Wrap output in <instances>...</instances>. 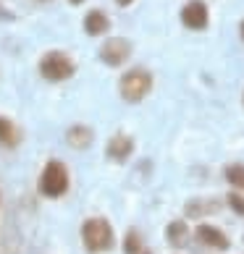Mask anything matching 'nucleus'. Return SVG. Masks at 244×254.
I'll list each match as a JSON object with an SVG mask.
<instances>
[{
	"label": "nucleus",
	"instance_id": "nucleus-13",
	"mask_svg": "<svg viewBox=\"0 0 244 254\" xmlns=\"http://www.w3.org/2000/svg\"><path fill=\"white\" fill-rule=\"evenodd\" d=\"M218 210V202H210V199H192L186 202V218H208V215H215Z\"/></svg>",
	"mask_w": 244,
	"mask_h": 254
},
{
	"label": "nucleus",
	"instance_id": "nucleus-6",
	"mask_svg": "<svg viewBox=\"0 0 244 254\" xmlns=\"http://www.w3.org/2000/svg\"><path fill=\"white\" fill-rule=\"evenodd\" d=\"M181 24L186 26V29H192V32L208 29V24H210L208 5H205L202 0H189V3L181 8Z\"/></svg>",
	"mask_w": 244,
	"mask_h": 254
},
{
	"label": "nucleus",
	"instance_id": "nucleus-11",
	"mask_svg": "<svg viewBox=\"0 0 244 254\" xmlns=\"http://www.w3.org/2000/svg\"><path fill=\"white\" fill-rule=\"evenodd\" d=\"M18 142H21V131H18V126L13 124V121L0 116V147L13 149V147H18Z\"/></svg>",
	"mask_w": 244,
	"mask_h": 254
},
{
	"label": "nucleus",
	"instance_id": "nucleus-12",
	"mask_svg": "<svg viewBox=\"0 0 244 254\" xmlns=\"http://www.w3.org/2000/svg\"><path fill=\"white\" fill-rule=\"evenodd\" d=\"M165 241L171 244V247H184V244L189 241V225L184 220H171L165 228Z\"/></svg>",
	"mask_w": 244,
	"mask_h": 254
},
{
	"label": "nucleus",
	"instance_id": "nucleus-21",
	"mask_svg": "<svg viewBox=\"0 0 244 254\" xmlns=\"http://www.w3.org/2000/svg\"><path fill=\"white\" fill-rule=\"evenodd\" d=\"M142 254H153V252H150V249H145V252H142Z\"/></svg>",
	"mask_w": 244,
	"mask_h": 254
},
{
	"label": "nucleus",
	"instance_id": "nucleus-3",
	"mask_svg": "<svg viewBox=\"0 0 244 254\" xmlns=\"http://www.w3.org/2000/svg\"><path fill=\"white\" fill-rule=\"evenodd\" d=\"M153 89V73L147 68H129L124 76L118 79V95L126 102H139L150 95Z\"/></svg>",
	"mask_w": 244,
	"mask_h": 254
},
{
	"label": "nucleus",
	"instance_id": "nucleus-7",
	"mask_svg": "<svg viewBox=\"0 0 244 254\" xmlns=\"http://www.w3.org/2000/svg\"><path fill=\"white\" fill-rule=\"evenodd\" d=\"M131 152H134V139L129 134H113L105 144V155L113 163H126L131 157Z\"/></svg>",
	"mask_w": 244,
	"mask_h": 254
},
{
	"label": "nucleus",
	"instance_id": "nucleus-18",
	"mask_svg": "<svg viewBox=\"0 0 244 254\" xmlns=\"http://www.w3.org/2000/svg\"><path fill=\"white\" fill-rule=\"evenodd\" d=\"M131 3H134V0H116V5H121V8H129Z\"/></svg>",
	"mask_w": 244,
	"mask_h": 254
},
{
	"label": "nucleus",
	"instance_id": "nucleus-8",
	"mask_svg": "<svg viewBox=\"0 0 244 254\" xmlns=\"http://www.w3.org/2000/svg\"><path fill=\"white\" fill-rule=\"evenodd\" d=\"M194 236L200 244H205V247H210V249H229V239H226V233H223L221 228H215V225H208V223H202V225H197V231H194Z\"/></svg>",
	"mask_w": 244,
	"mask_h": 254
},
{
	"label": "nucleus",
	"instance_id": "nucleus-5",
	"mask_svg": "<svg viewBox=\"0 0 244 254\" xmlns=\"http://www.w3.org/2000/svg\"><path fill=\"white\" fill-rule=\"evenodd\" d=\"M131 58V42L126 37H110L100 45V61L110 65V68H118Z\"/></svg>",
	"mask_w": 244,
	"mask_h": 254
},
{
	"label": "nucleus",
	"instance_id": "nucleus-19",
	"mask_svg": "<svg viewBox=\"0 0 244 254\" xmlns=\"http://www.w3.org/2000/svg\"><path fill=\"white\" fill-rule=\"evenodd\" d=\"M239 34H242V40H244V18H242V24H239Z\"/></svg>",
	"mask_w": 244,
	"mask_h": 254
},
{
	"label": "nucleus",
	"instance_id": "nucleus-14",
	"mask_svg": "<svg viewBox=\"0 0 244 254\" xmlns=\"http://www.w3.org/2000/svg\"><path fill=\"white\" fill-rule=\"evenodd\" d=\"M223 176H226V181L234 186V189H244V165H242V163H231V165H226Z\"/></svg>",
	"mask_w": 244,
	"mask_h": 254
},
{
	"label": "nucleus",
	"instance_id": "nucleus-17",
	"mask_svg": "<svg viewBox=\"0 0 244 254\" xmlns=\"http://www.w3.org/2000/svg\"><path fill=\"white\" fill-rule=\"evenodd\" d=\"M13 11H8V8L5 5H0V21H13Z\"/></svg>",
	"mask_w": 244,
	"mask_h": 254
},
{
	"label": "nucleus",
	"instance_id": "nucleus-9",
	"mask_svg": "<svg viewBox=\"0 0 244 254\" xmlns=\"http://www.w3.org/2000/svg\"><path fill=\"white\" fill-rule=\"evenodd\" d=\"M110 29V18L105 11H100V8H92V11L84 16V32L89 37H100Z\"/></svg>",
	"mask_w": 244,
	"mask_h": 254
},
{
	"label": "nucleus",
	"instance_id": "nucleus-20",
	"mask_svg": "<svg viewBox=\"0 0 244 254\" xmlns=\"http://www.w3.org/2000/svg\"><path fill=\"white\" fill-rule=\"evenodd\" d=\"M69 3H71V5H79V3H84V0H69Z\"/></svg>",
	"mask_w": 244,
	"mask_h": 254
},
{
	"label": "nucleus",
	"instance_id": "nucleus-22",
	"mask_svg": "<svg viewBox=\"0 0 244 254\" xmlns=\"http://www.w3.org/2000/svg\"><path fill=\"white\" fill-rule=\"evenodd\" d=\"M40 3H48V0H40Z\"/></svg>",
	"mask_w": 244,
	"mask_h": 254
},
{
	"label": "nucleus",
	"instance_id": "nucleus-1",
	"mask_svg": "<svg viewBox=\"0 0 244 254\" xmlns=\"http://www.w3.org/2000/svg\"><path fill=\"white\" fill-rule=\"evenodd\" d=\"M81 244L84 249H87L89 254H102L108 249H113V228H110V223L105 218H89L84 220L81 225Z\"/></svg>",
	"mask_w": 244,
	"mask_h": 254
},
{
	"label": "nucleus",
	"instance_id": "nucleus-15",
	"mask_svg": "<svg viewBox=\"0 0 244 254\" xmlns=\"http://www.w3.org/2000/svg\"><path fill=\"white\" fill-rule=\"evenodd\" d=\"M142 236H139L137 228H129L124 236V254H142Z\"/></svg>",
	"mask_w": 244,
	"mask_h": 254
},
{
	"label": "nucleus",
	"instance_id": "nucleus-4",
	"mask_svg": "<svg viewBox=\"0 0 244 254\" xmlns=\"http://www.w3.org/2000/svg\"><path fill=\"white\" fill-rule=\"evenodd\" d=\"M37 68H40V76L48 79V81H66V79H71L74 73H77V63L61 50H50L40 58V65H37Z\"/></svg>",
	"mask_w": 244,
	"mask_h": 254
},
{
	"label": "nucleus",
	"instance_id": "nucleus-10",
	"mask_svg": "<svg viewBox=\"0 0 244 254\" xmlns=\"http://www.w3.org/2000/svg\"><path fill=\"white\" fill-rule=\"evenodd\" d=\"M92 139H95V131H92L89 126H71L69 134H66V142H69L74 149H87L92 144Z\"/></svg>",
	"mask_w": 244,
	"mask_h": 254
},
{
	"label": "nucleus",
	"instance_id": "nucleus-2",
	"mask_svg": "<svg viewBox=\"0 0 244 254\" xmlns=\"http://www.w3.org/2000/svg\"><path fill=\"white\" fill-rule=\"evenodd\" d=\"M69 168H66V163H61V160H50L48 165L42 168L40 173V194L48 196V199H58V196H63L66 191H69Z\"/></svg>",
	"mask_w": 244,
	"mask_h": 254
},
{
	"label": "nucleus",
	"instance_id": "nucleus-16",
	"mask_svg": "<svg viewBox=\"0 0 244 254\" xmlns=\"http://www.w3.org/2000/svg\"><path fill=\"white\" fill-rule=\"evenodd\" d=\"M229 207H231L237 215H242V218H244V196H242V194L231 191V194H229Z\"/></svg>",
	"mask_w": 244,
	"mask_h": 254
}]
</instances>
